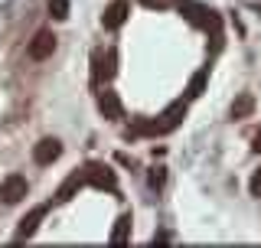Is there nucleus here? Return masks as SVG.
<instances>
[{
  "mask_svg": "<svg viewBox=\"0 0 261 248\" xmlns=\"http://www.w3.org/2000/svg\"><path fill=\"white\" fill-rule=\"evenodd\" d=\"M248 189H251V196H261V170H255V177H251Z\"/></svg>",
  "mask_w": 261,
  "mask_h": 248,
  "instance_id": "nucleus-15",
  "label": "nucleus"
},
{
  "mask_svg": "<svg viewBox=\"0 0 261 248\" xmlns=\"http://www.w3.org/2000/svg\"><path fill=\"white\" fill-rule=\"evenodd\" d=\"M251 151H255V154H261V131H258L255 137H251Z\"/></svg>",
  "mask_w": 261,
  "mask_h": 248,
  "instance_id": "nucleus-18",
  "label": "nucleus"
},
{
  "mask_svg": "<svg viewBox=\"0 0 261 248\" xmlns=\"http://www.w3.org/2000/svg\"><path fill=\"white\" fill-rule=\"evenodd\" d=\"M98 111H101L108 121H121V118H124V108H121V98L114 95V92H101V95H98Z\"/></svg>",
  "mask_w": 261,
  "mask_h": 248,
  "instance_id": "nucleus-7",
  "label": "nucleus"
},
{
  "mask_svg": "<svg viewBox=\"0 0 261 248\" xmlns=\"http://www.w3.org/2000/svg\"><path fill=\"white\" fill-rule=\"evenodd\" d=\"M49 13L53 20H69V0H49Z\"/></svg>",
  "mask_w": 261,
  "mask_h": 248,
  "instance_id": "nucleus-13",
  "label": "nucleus"
},
{
  "mask_svg": "<svg viewBox=\"0 0 261 248\" xmlns=\"http://www.w3.org/2000/svg\"><path fill=\"white\" fill-rule=\"evenodd\" d=\"M251 111H255V95L242 92V95L232 102V118H235V121H242V118H248Z\"/></svg>",
  "mask_w": 261,
  "mask_h": 248,
  "instance_id": "nucleus-11",
  "label": "nucleus"
},
{
  "mask_svg": "<svg viewBox=\"0 0 261 248\" xmlns=\"http://www.w3.org/2000/svg\"><path fill=\"white\" fill-rule=\"evenodd\" d=\"M59 154H62V144L56 137H43L36 147H33V160H36L39 167H49L53 160H59Z\"/></svg>",
  "mask_w": 261,
  "mask_h": 248,
  "instance_id": "nucleus-5",
  "label": "nucleus"
},
{
  "mask_svg": "<svg viewBox=\"0 0 261 248\" xmlns=\"http://www.w3.org/2000/svg\"><path fill=\"white\" fill-rule=\"evenodd\" d=\"M127 13H130L127 0H114L108 10H105V16H101V27L105 30H121V27H124V20H127Z\"/></svg>",
  "mask_w": 261,
  "mask_h": 248,
  "instance_id": "nucleus-6",
  "label": "nucleus"
},
{
  "mask_svg": "<svg viewBox=\"0 0 261 248\" xmlns=\"http://www.w3.org/2000/svg\"><path fill=\"white\" fill-rule=\"evenodd\" d=\"M202 82H206V72H199V76L190 82V95H199L202 92Z\"/></svg>",
  "mask_w": 261,
  "mask_h": 248,
  "instance_id": "nucleus-14",
  "label": "nucleus"
},
{
  "mask_svg": "<svg viewBox=\"0 0 261 248\" xmlns=\"http://www.w3.org/2000/svg\"><path fill=\"white\" fill-rule=\"evenodd\" d=\"M114 65H118V53H114V49H108V53H105V59H101V56H95V79H101V76L111 79L114 72H118Z\"/></svg>",
  "mask_w": 261,
  "mask_h": 248,
  "instance_id": "nucleus-10",
  "label": "nucleus"
},
{
  "mask_svg": "<svg viewBox=\"0 0 261 248\" xmlns=\"http://www.w3.org/2000/svg\"><path fill=\"white\" fill-rule=\"evenodd\" d=\"M127 232H130V216H121L118 222H114L111 242H114V245H124V242H127Z\"/></svg>",
  "mask_w": 261,
  "mask_h": 248,
  "instance_id": "nucleus-12",
  "label": "nucleus"
},
{
  "mask_svg": "<svg viewBox=\"0 0 261 248\" xmlns=\"http://www.w3.org/2000/svg\"><path fill=\"white\" fill-rule=\"evenodd\" d=\"M144 4H147V7H160V10H163V7H170L173 0H144Z\"/></svg>",
  "mask_w": 261,
  "mask_h": 248,
  "instance_id": "nucleus-17",
  "label": "nucleus"
},
{
  "mask_svg": "<svg viewBox=\"0 0 261 248\" xmlns=\"http://www.w3.org/2000/svg\"><path fill=\"white\" fill-rule=\"evenodd\" d=\"M179 13L183 16H190V23H196V27H202V30H209L219 36V20H216V13L206 10L202 4H193V0H179Z\"/></svg>",
  "mask_w": 261,
  "mask_h": 248,
  "instance_id": "nucleus-1",
  "label": "nucleus"
},
{
  "mask_svg": "<svg viewBox=\"0 0 261 248\" xmlns=\"http://www.w3.org/2000/svg\"><path fill=\"white\" fill-rule=\"evenodd\" d=\"M85 183L98 186V189H111V193H114V189H118V177L111 173V167L92 160V163H85Z\"/></svg>",
  "mask_w": 261,
  "mask_h": 248,
  "instance_id": "nucleus-2",
  "label": "nucleus"
},
{
  "mask_svg": "<svg viewBox=\"0 0 261 248\" xmlns=\"http://www.w3.org/2000/svg\"><path fill=\"white\" fill-rule=\"evenodd\" d=\"M27 193H30V183H27V177H20V173H10V177L0 183V200L7 206H16L20 200H27Z\"/></svg>",
  "mask_w": 261,
  "mask_h": 248,
  "instance_id": "nucleus-3",
  "label": "nucleus"
},
{
  "mask_svg": "<svg viewBox=\"0 0 261 248\" xmlns=\"http://www.w3.org/2000/svg\"><path fill=\"white\" fill-rule=\"evenodd\" d=\"M150 186H153V189L163 186V170H153V173H150Z\"/></svg>",
  "mask_w": 261,
  "mask_h": 248,
  "instance_id": "nucleus-16",
  "label": "nucleus"
},
{
  "mask_svg": "<svg viewBox=\"0 0 261 248\" xmlns=\"http://www.w3.org/2000/svg\"><path fill=\"white\" fill-rule=\"evenodd\" d=\"M43 216H46V206H36L30 216H23L20 219V229H16V238H30L33 232H36V226L43 222Z\"/></svg>",
  "mask_w": 261,
  "mask_h": 248,
  "instance_id": "nucleus-9",
  "label": "nucleus"
},
{
  "mask_svg": "<svg viewBox=\"0 0 261 248\" xmlns=\"http://www.w3.org/2000/svg\"><path fill=\"white\" fill-rule=\"evenodd\" d=\"M82 186H88V183H85V170L69 173V180H65V183L59 186V193H56V203H69L72 193H75V189H82Z\"/></svg>",
  "mask_w": 261,
  "mask_h": 248,
  "instance_id": "nucleus-8",
  "label": "nucleus"
},
{
  "mask_svg": "<svg viewBox=\"0 0 261 248\" xmlns=\"http://www.w3.org/2000/svg\"><path fill=\"white\" fill-rule=\"evenodd\" d=\"M53 53H56V33L53 30H39L36 36L30 39V46H27V56H30V59H36V62L49 59Z\"/></svg>",
  "mask_w": 261,
  "mask_h": 248,
  "instance_id": "nucleus-4",
  "label": "nucleus"
}]
</instances>
